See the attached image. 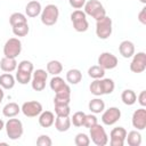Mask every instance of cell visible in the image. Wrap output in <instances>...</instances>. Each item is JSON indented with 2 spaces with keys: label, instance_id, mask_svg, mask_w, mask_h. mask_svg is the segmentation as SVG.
<instances>
[{
  "label": "cell",
  "instance_id": "6da1fadb",
  "mask_svg": "<svg viewBox=\"0 0 146 146\" xmlns=\"http://www.w3.org/2000/svg\"><path fill=\"white\" fill-rule=\"evenodd\" d=\"M33 64L30 60H22L17 65V72H16V80L21 84H27L31 82L32 73H33Z\"/></svg>",
  "mask_w": 146,
  "mask_h": 146
},
{
  "label": "cell",
  "instance_id": "7a4b0ae2",
  "mask_svg": "<svg viewBox=\"0 0 146 146\" xmlns=\"http://www.w3.org/2000/svg\"><path fill=\"white\" fill-rule=\"evenodd\" d=\"M41 23L46 26H52L57 23L59 17V10L58 7L49 3L41 10Z\"/></svg>",
  "mask_w": 146,
  "mask_h": 146
},
{
  "label": "cell",
  "instance_id": "3957f363",
  "mask_svg": "<svg viewBox=\"0 0 146 146\" xmlns=\"http://www.w3.org/2000/svg\"><path fill=\"white\" fill-rule=\"evenodd\" d=\"M84 14L91 16L96 21L102 19L104 16H106V10L104 6L98 0H89L84 3Z\"/></svg>",
  "mask_w": 146,
  "mask_h": 146
},
{
  "label": "cell",
  "instance_id": "277c9868",
  "mask_svg": "<svg viewBox=\"0 0 146 146\" xmlns=\"http://www.w3.org/2000/svg\"><path fill=\"white\" fill-rule=\"evenodd\" d=\"M5 128H6L7 136L11 140L19 139L24 131L22 121L18 119H13V117H9V120L5 123Z\"/></svg>",
  "mask_w": 146,
  "mask_h": 146
},
{
  "label": "cell",
  "instance_id": "5b68a950",
  "mask_svg": "<svg viewBox=\"0 0 146 146\" xmlns=\"http://www.w3.org/2000/svg\"><path fill=\"white\" fill-rule=\"evenodd\" d=\"M113 23L112 19L108 16H104L102 19L96 21V34L99 39L102 40H106L111 36L113 27H112Z\"/></svg>",
  "mask_w": 146,
  "mask_h": 146
},
{
  "label": "cell",
  "instance_id": "8992f818",
  "mask_svg": "<svg viewBox=\"0 0 146 146\" xmlns=\"http://www.w3.org/2000/svg\"><path fill=\"white\" fill-rule=\"evenodd\" d=\"M71 21L73 24V29L76 32H86L89 27L87 15L84 14V11H82L80 9H75L71 14Z\"/></svg>",
  "mask_w": 146,
  "mask_h": 146
},
{
  "label": "cell",
  "instance_id": "52a82bcc",
  "mask_svg": "<svg viewBox=\"0 0 146 146\" xmlns=\"http://www.w3.org/2000/svg\"><path fill=\"white\" fill-rule=\"evenodd\" d=\"M89 131H90V138L95 145L105 146L108 143V137H107V133L103 125L96 123L95 125L89 128Z\"/></svg>",
  "mask_w": 146,
  "mask_h": 146
},
{
  "label": "cell",
  "instance_id": "ba28073f",
  "mask_svg": "<svg viewBox=\"0 0 146 146\" xmlns=\"http://www.w3.org/2000/svg\"><path fill=\"white\" fill-rule=\"evenodd\" d=\"M22 51V42L18 38H10L3 46V55L9 58H16Z\"/></svg>",
  "mask_w": 146,
  "mask_h": 146
},
{
  "label": "cell",
  "instance_id": "9c48e42d",
  "mask_svg": "<svg viewBox=\"0 0 146 146\" xmlns=\"http://www.w3.org/2000/svg\"><path fill=\"white\" fill-rule=\"evenodd\" d=\"M48 79V72H46L42 68L35 70L32 73L31 79V86L35 91H42L46 88V82Z\"/></svg>",
  "mask_w": 146,
  "mask_h": 146
},
{
  "label": "cell",
  "instance_id": "30bf717a",
  "mask_svg": "<svg viewBox=\"0 0 146 146\" xmlns=\"http://www.w3.org/2000/svg\"><path fill=\"white\" fill-rule=\"evenodd\" d=\"M146 70V54L139 51L133 54L132 60L130 63V71L133 73H143Z\"/></svg>",
  "mask_w": 146,
  "mask_h": 146
},
{
  "label": "cell",
  "instance_id": "8fae6325",
  "mask_svg": "<svg viewBox=\"0 0 146 146\" xmlns=\"http://www.w3.org/2000/svg\"><path fill=\"white\" fill-rule=\"evenodd\" d=\"M117 64H119V60L116 56L113 55L112 52L105 51V52H102L98 57V65L104 70H113L117 66Z\"/></svg>",
  "mask_w": 146,
  "mask_h": 146
},
{
  "label": "cell",
  "instance_id": "7c38bea8",
  "mask_svg": "<svg viewBox=\"0 0 146 146\" xmlns=\"http://www.w3.org/2000/svg\"><path fill=\"white\" fill-rule=\"evenodd\" d=\"M21 111H22V113L25 116H27V117H34V116H38L42 112V105H41V103H39L36 100L25 102L22 105Z\"/></svg>",
  "mask_w": 146,
  "mask_h": 146
},
{
  "label": "cell",
  "instance_id": "4fadbf2b",
  "mask_svg": "<svg viewBox=\"0 0 146 146\" xmlns=\"http://www.w3.org/2000/svg\"><path fill=\"white\" fill-rule=\"evenodd\" d=\"M121 117V111L113 106V107H110L105 111H103V114H102V122L105 124V125H113L115 124Z\"/></svg>",
  "mask_w": 146,
  "mask_h": 146
},
{
  "label": "cell",
  "instance_id": "5bb4252c",
  "mask_svg": "<svg viewBox=\"0 0 146 146\" xmlns=\"http://www.w3.org/2000/svg\"><path fill=\"white\" fill-rule=\"evenodd\" d=\"M127 130L123 127H116L112 129L110 133V144L111 146H123L125 141Z\"/></svg>",
  "mask_w": 146,
  "mask_h": 146
},
{
  "label": "cell",
  "instance_id": "9a60e30c",
  "mask_svg": "<svg viewBox=\"0 0 146 146\" xmlns=\"http://www.w3.org/2000/svg\"><path fill=\"white\" fill-rule=\"evenodd\" d=\"M131 122H132L133 128H136L137 130H144L146 128V110H145V107H140L133 112Z\"/></svg>",
  "mask_w": 146,
  "mask_h": 146
},
{
  "label": "cell",
  "instance_id": "2e32d148",
  "mask_svg": "<svg viewBox=\"0 0 146 146\" xmlns=\"http://www.w3.org/2000/svg\"><path fill=\"white\" fill-rule=\"evenodd\" d=\"M71 102V88L70 86H66L64 89L55 92L54 104H70Z\"/></svg>",
  "mask_w": 146,
  "mask_h": 146
},
{
  "label": "cell",
  "instance_id": "e0dca14e",
  "mask_svg": "<svg viewBox=\"0 0 146 146\" xmlns=\"http://www.w3.org/2000/svg\"><path fill=\"white\" fill-rule=\"evenodd\" d=\"M119 52L123 58H130L135 54V44L129 40H124L119 46Z\"/></svg>",
  "mask_w": 146,
  "mask_h": 146
},
{
  "label": "cell",
  "instance_id": "ac0fdd59",
  "mask_svg": "<svg viewBox=\"0 0 146 146\" xmlns=\"http://www.w3.org/2000/svg\"><path fill=\"white\" fill-rule=\"evenodd\" d=\"M41 10H42L41 3L36 0H32L27 2V5L25 6V14L27 17H31V18L39 16L41 14Z\"/></svg>",
  "mask_w": 146,
  "mask_h": 146
},
{
  "label": "cell",
  "instance_id": "d6986e66",
  "mask_svg": "<svg viewBox=\"0 0 146 146\" xmlns=\"http://www.w3.org/2000/svg\"><path fill=\"white\" fill-rule=\"evenodd\" d=\"M17 62H16V58H9V57H6L3 56L1 59H0V68L6 72V73H10V72H14L16 68H17Z\"/></svg>",
  "mask_w": 146,
  "mask_h": 146
},
{
  "label": "cell",
  "instance_id": "ffe728a7",
  "mask_svg": "<svg viewBox=\"0 0 146 146\" xmlns=\"http://www.w3.org/2000/svg\"><path fill=\"white\" fill-rule=\"evenodd\" d=\"M55 122V115L50 111H42L39 114V124L43 128H49Z\"/></svg>",
  "mask_w": 146,
  "mask_h": 146
},
{
  "label": "cell",
  "instance_id": "44dd1931",
  "mask_svg": "<svg viewBox=\"0 0 146 146\" xmlns=\"http://www.w3.org/2000/svg\"><path fill=\"white\" fill-rule=\"evenodd\" d=\"M55 128L59 132H65L71 127V119L68 116H57L55 119Z\"/></svg>",
  "mask_w": 146,
  "mask_h": 146
},
{
  "label": "cell",
  "instance_id": "7402d4cb",
  "mask_svg": "<svg viewBox=\"0 0 146 146\" xmlns=\"http://www.w3.org/2000/svg\"><path fill=\"white\" fill-rule=\"evenodd\" d=\"M21 112V107L16 103H8L2 108V114L6 117H14Z\"/></svg>",
  "mask_w": 146,
  "mask_h": 146
},
{
  "label": "cell",
  "instance_id": "603a6c76",
  "mask_svg": "<svg viewBox=\"0 0 146 146\" xmlns=\"http://www.w3.org/2000/svg\"><path fill=\"white\" fill-rule=\"evenodd\" d=\"M88 107H89L91 113L99 114V113H103V111L105 110V103L100 98H94V99H91L89 102Z\"/></svg>",
  "mask_w": 146,
  "mask_h": 146
},
{
  "label": "cell",
  "instance_id": "cb8c5ba5",
  "mask_svg": "<svg viewBox=\"0 0 146 146\" xmlns=\"http://www.w3.org/2000/svg\"><path fill=\"white\" fill-rule=\"evenodd\" d=\"M121 100L123 102V104H125L128 106H131L137 102V95H136V92L133 90L125 89L121 94Z\"/></svg>",
  "mask_w": 146,
  "mask_h": 146
},
{
  "label": "cell",
  "instance_id": "d4e9b609",
  "mask_svg": "<svg viewBox=\"0 0 146 146\" xmlns=\"http://www.w3.org/2000/svg\"><path fill=\"white\" fill-rule=\"evenodd\" d=\"M15 86V78L10 73H3L0 75V87L2 89H13Z\"/></svg>",
  "mask_w": 146,
  "mask_h": 146
},
{
  "label": "cell",
  "instance_id": "484cf974",
  "mask_svg": "<svg viewBox=\"0 0 146 146\" xmlns=\"http://www.w3.org/2000/svg\"><path fill=\"white\" fill-rule=\"evenodd\" d=\"M82 80V73L78 68H72L66 73V81L71 84H78Z\"/></svg>",
  "mask_w": 146,
  "mask_h": 146
},
{
  "label": "cell",
  "instance_id": "4316f807",
  "mask_svg": "<svg viewBox=\"0 0 146 146\" xmlns=\"http://www.w3.org/2000/svg\"><path fill=\"white\" fill-rule=\"evenodd\" d=\"M125 140L128 141L129 146H139L141 144V135L137 130H132L130 132H127Z\"/></svg>",
  "mask_w": 146,
  "mask_h": 146
},
{
  "label": "cell",
  "instance_id": "83f0119b",
  "mask_svg": "<svg viewBox=\"0 0 146 146\" xmlns=\"http://www.w3.org/2000/svg\"><path fill=\"white\" fill-rule=\"evenodd\" d=\"M63 71V65L59 60H50L47 63V72L49 74H52V75H58L59 73H62Z\"/></svg>",
  "mask_w": 146,
  "mask_h": 146
},
{
  "label": "cell",
  "instance_id": "f1b7e54d",
  "mask_svg": "<svg viewBox=\"0 0 146 146\" xmlns=\"http://www.w3.org/2000/svg\"><path fill=\"white\" fill-rule=\"evenodd\" d=\"M49 83H50V88H51V90L55 91V92H57V91L64 89L66 86H68V84L64 81V79H62V78L58 76V75H54V78L50 80Z\"/></svg>",
  "mask_w": 146,
  "mask_h": 146
},
{
  "label": "cell",
  "instance_id": "f546056e",
  "mask_svg": "<svg viewBox=\"0 0 146 146\" xmlns=\"http://www.w3.org/2000/svg\"><path fill=\"white\" fill-rule=\"evenodd\" d=\"M100 84H102V89H103V94L104 95H110L114 91L115 88V83L112 79H100Z\"/></svg>",
  "mask_w": 146,
  "mask_h": 146
},
{
  "label": "cell",
  "instance_id": "4dcf8cb0",
  "mask_svg": "<svg viewBox=\"0 0 146 146\" xmlns=\"http://www.w3.org/2000/svg\"><path fill=\"white\" fill-rule=\"evenodd\" d=\"M88 75L92 79H103L105 75V70L103 67H100L99 65H94V66L89 67Z\"/></svg>",
  "mask_w": 146,
  "mask_h": 146
},
{
  "label": "cell",
  "instance_id": "1f68e13d",
  "mask_svg": "<svg viewBox=\"0 0 146 146\" xmlns=\"http://www.w3.org/2000/svg\"><path fill=\"white\" fill-rule=\"evenodd\" d=\"M9 23H10L11 26H15V25H18V24L27 23V18L22 13H13L9 17Z\"/></svg>",
  "mask_w": 146,
  "mask_h": 146
},
{
  "label": "cell",
  "instance_id": "d6a6232c",
  "mask_svg": "<svg viewBox=\"0 0 146 146\" xmlns=\"http://www.w3.org/2000/svg\"><path fill=\"white\" fill-rule=\"evenodd\" d=\"M11 27H13V33L16 36H25V35H27V33L30 31V27H29L27 23L18 24V25H15V26H11Z\"/></svg>",
  "mask_w": 146,
  "mask_h": 146
},
{
  "label": "cell",
  "instance_id": "836d02e7",
  "mask_svg": "<svg viewBox=\"0 0 146 146\" xmlns=\"http://www.w3.org/2000/svg\"><path fill=\"white\" fill-rule=\"evenodd\" d=\"M55 113L57 116H68L71 113V108L67 104H54Z\"/></svg>",
  "mask_w": 146,
  "mask_h": 146
},
{
  "label": "cell",
  "instance_id": "e575fe53",
  "mask_svg": "<svg viewBox=\"0 0 146 146\" xmlns=\"http://www.w3.org/2000/svg\"><path fill=\"white\" fill-rule=\"evenodd\" d=\"M90 92L95 96H100V95H104L103 94V89H102V84H100V79H95V81L91 82L90 87Z\"/></svg>",
  "mask_w": 146,
  "mask_h": 146
},
{
  "label": "cell",
  "instance_id": "d590c367",
  "mask_svg": "<svg viewBox=\"0 0 146 146\" xmlns=\"http://www.w3.org/2000/svg\"><path fill=\"white\" fill-rule=\"evenodd\" d=\"M74 144L76 146H88L90 144V138L86 135V133H78L74 138Z\"/></svg>",
  "mask_w": 146,
  "mask_h": 146
},
{
  "label": "cell",
  "instance_id": "8d00e7d4",
  "mask_svg": "<svg viewBox=\"0 0 146 146\" xmlns=\"http://www.w3.org/2000/svg\"><path fill=\"white\" fill-rule=\"evenodd\" d=\"M84 116H86V113L84 112H75L71 119V123H73V125L75 127H82L83 124V120H84Z\"/></svg>",
  "mask_w": 146,
  "mask_h": 146
},
{
  "label": "cell",
  "instance_id": "74e56055",
  "mask_svg": "<svg viewBox=\"0 0 146 146\" xmlns=\"http://www.w3.org/2000/svg\"><path fill=\"white\" fill-rule=\"evenodd\" d=\"M96 123H98L97 122V117H96V115H94V114H86V116H84V120H83V127H86V128H91L92 125H95Z\"/></svg>",
  "mask_w": 146,
  "mask_h": 146
},
{
  "label": "cell",
  "instance_id": "f35d334b",
  "mask_svg": "<svg viewBox=\"0 0 146 146\" xmlns=\"http://www.w3.org/2000/svg\"><path fill=\"white\" fill-rule=\"evenodd\" d=\"M36 145L38 146H51L52 140L50 139V137L48 135H41L36 139Z\"/></svg>",
  "mask_w": 146,
  "mask_h": 146
},
{
  "label": "cell",
  "instance_id": "ab89813d",
  "mask_svg": "<svg viewBox=\"0 0 146 146\" xmlns=\"http://www.w3.org/2000/svg\"><path fill=\"white\" fill-rule=\"evenodd\" d=\"M71 7H73L74 9H81L84 3H86V0H68Z\"/></svg>",
  "mask_w": 146,
  "mask_h": 146
},
{
  "label": "cell",
  "instance_id": "60d3db41",
  "mask_svg": "<svg viewBox=\"0 0 146 146\" xmlns=\"http://www.w3.org/2000/svg\"><path fill=\"white\" fill-rule=\"evenodd\" d=\"M138 21L141 24L146 25V7H143L141 10L139 11V14H138Z\"/></svg>",
  "mask_w": 146,
  "mask_h": 146
},
{
  "label": "cell",
  "instance_id": "b9f144b4",
  "mask_svg": "<svg viewBox=\"0 0 146 146\" xmlns=\"http://www.w3.org/2000/svg\"><path fill=\"white\" fill-rule=\"evenodd\" d=\"M138 103L141 105V107H145L146 106V91L143 90L139 96H138Z\"/></svg>",
  "mask_w": 146,
  "mask_h": 146
},
{
  "label": "cell",
  "instance_id": "7bdbcfd3",
  "mask_svg": "<svg viewBox=\"0 0 146 146\" xmlns=\"http://www.w3.org/2000/svg\"><path fill=\"white\" fill-rule=\"evenodd\" d=\"M3 97H5V92H3V89L0 87V104H1L2 100H3Z\"/></svg>",
  "mask_w": 146,
  "mask_h": 146
},
{
  "label": "cell",
  "instance_id": "ee69618b",
  "mask_svg": "<svg viewBox=\"0 0 146 146\" xmlns=\"http://www.w3.org/2000/svg\"><path fill=\"white\" fill-rule=\"evenodd\" d=\"M3 128H5V122H3V121L0 119V131H1Z\"/></svg>",
  "mask_w": 146,
  "mask_h": 146
},
{
  "label": "cell",
  "instance_id": "f6af8a7d",
  "mask_svg": "<svg viewBox=\"0 0 146 146\" xmlns=\"http://www.w3.org/2000/svg\"><path fill=\"white\" fill-rule=\"evenodd\" d=\"M141 3H146V0H139Z\"/></svg>",
  "mask_w": 146,
  "mask_h": 146
}]
</instances>
